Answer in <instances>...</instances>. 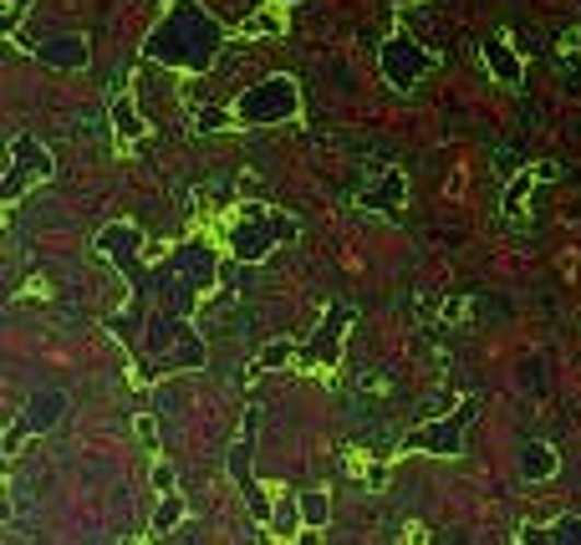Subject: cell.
<instances>
[{
  "label": "cell",
  "mask_w": 581,
  "mask_h": 545,
  "mask_svg": "<svg viewBox=\"0 0 581 545\" xmlns=\"http://www.w3.org/2000/svg\"><path fill=\"white\" fill-rule=\"evenodd\" d=\"M276 5H291V0H276Z\"/></svg>",
  "instance_id": "d4e9b609"
},
{
  "label": "cell",
  "mask_w": 581,
  "mask_h": 545,
  "mask_svg": "<svg viewBox=\"0 0 581 545\" xmlns=\"http://www.w3.org/2000/svg\"><path fill=\"white\" fill-rule=\"evenodd\" d=\"M174 479H179L174 464H153V489H159V495H174Z\"/></svg>",
  "instance_id": "44dd1931"
},
{
  "label": "cell",
  "mask_w": 581,
  "mask_h": 545,
  "mask_svg": "<svg viewBox=\"0 0 581 545\" xmlns=\"http://www.w3.org/2000/svg\"><path fill=\"white\" fill-rule=\"evenodd\" d=\"M301 113V92L291 77H266V82H255L251 92H240L235 97V118L245 128H266V123H291Z\"/></svg>",
  "instance_id": "3957f363"
},
{
  "label": "cell",
  "mask_w": 581,
  "mask_h": 545,
  "mask_svg": "<svg viewBox=\"0 0 581 545\" xmlns=\"http://www.w3.org/2000/svg\"><path fill=\"white\" fill-rule=\"evenodd\" d=\"M97 251H103L107 260H118V266L133 270V260H138V230H133V224H107L103 235H97Z\"/></svg>",
  "instance_id": "8fae6325"
},
{
  "label": "cell",
  "mask_w": 581,
  "mask_h": 545,
  "mask_svg": "<svg viewBox=\"0 0 581 545\" xmlns=\"http://www.w3.org/2000/svg\"><path fill=\"white\" fill-rule=\"evenodd\" d=\"M276 26H281L276 15H255V21H251V26H245V31H276Z\"/></svg>",
  "instance_id": "cb8c5ba5"
},
{
  "label": "cell",
  "mask_w": 581,
  "mask_h": 545,
  "mask_svg": "<svg viewBox=\"0 0 581 545\" xmlns=\"http://www.w3.org/2000/svg\"><path fill=\"white\" fill-rule=\"evenodd\" d=\"M485 61H490V72L500 77L506 88H521V57H515L506 42H485Z\"/></svg>",
  "instance_id": "7c38bea8"
},
{
  "label": "cell",
  "mask_w": 581,
  "mask_h": 545,
  "mask_svg": "<svg viewBox=\"0 0 581 545\" xmlns=\"http://www.w3.org/2000/svg\"><path fill=\"white\" fill-rule=\"evenodd\" d=\"M301 515H306V525H327V515H332L327 495H301Z\"/></svg>",
  "instance_id": "ac0fdd59"
},
{
  "label": "cell",
  "mask_w": 581,
  "mask_h": 545,
  "mask_svg": "<svg viewBox=\"0 0 581 545\" xmlns=\"http://www.w3.org/2000/svg\"><path fill=\"white\" fill-rule=\"evenodd\" d=\"M297 362V347L291 341H270V347H260V357H255V368L260 372H281Z\"/></svg>",
  "instance_id": "2e32d148"
},
{
  "label": "cell",
  "mask_w": 581,
  "mask_h": 545,
  "mask_svg": "<svg viewBox=\"0 0 581 545\" xmlns=\"http://www.w3.org/2000/svg\"><path fill=\"white\" fill-rule=\"evenodd\" d=\"M21 439H26V428L11 424V433H5V454H15V449H21Z\"/></svg>",
  "instance_id": "7402d4cb"
},
{
  "label": "cell",
  "mask_w": 581,
  "mask_h": 545,
  "mask_svg": "<svg viewBox=\"0 0 581 545\" xmlns=\"http://www.w3.org/2000/svg\"><path fill=\"white\" fill-rule=\"evenodd\" d=\"M149 347H153V357H164V362H199L205 357V347L184 332V322H179V311H153V322H149Z\"/></svg>",
  "instance_id": "52a82bcc"
},
{
  "label": "cell",
  "mask_w": 581,
  "mask_h": 545,
  "mask_svg": "<svg viewBox=\"0 0 581 545\" xmlns=\"http://www.w3.org/2000/svg\"><path fill=\"white\" fill-rule=\"evenodd\" d=\"M46 67H61V72H82L88 67V42L82 36H51V42H26Z\"/></svg>",
  "instance_id": "ba28073f"
},
{
  "label": "cell",
  "mask_w": 581,
  "mask_h": 545,
  "mask_svg": "<svg viewBox=\"0 0 581 545\" xmlns=\"http://www.w3.org/2000/svg\"><path fill=\"white\" fill-rule=\"evenodd\" d=\"M179 520H184V505L179 500H164V505H159V515H153V531L164 535V531H174Z\"/></svg>",
  "instance_id": "ffe728a7"
},
{
  "label": "cell",
  "mask_w": 581,
  "mask_h": 545,
  "mask_svg": "<svg viewBox=\"0 0 581 545\" xmlns=\"http://www.w3.org/2000/svg\"><path fill=\"white\" fill-rule=\"evenodd\" d=\"M521 469H525V479H551L556 474V454L546 449V443H531L521 454Z\"/></svg>",
  "instance_id": "5bb4252c"
},
{
  "label": "cell",
  "mask_w": 581,
  "mask_h": 545,
  "mask_svg": "<svg viewBox=\"0 0 581 545\" xmlns=\"http://www.w3.org/2000/svg\"><path fill=\"white\" fill-rule=\"evenodd\" d=\"M475 413L479 403H460L454 408V418H439V424H423L418 433H408V449H423V454H460V439H464V428L475 424Z\"/></svg>",
  "instance_id": "8992f818"
},
{
  "label": "cell",
  "mask_w": 581,
  "mask_h": 545,
  "mask_svg": "<svg viewBox=\"0 0 581 545\" xmlns=\"http://www.w3.org/2000/svg\"><path fill=\"white\" fill-rule=\"evenodd\" d=\"M220 46H224V31L205 5L199 0H174L169 15L143 42V57L164 61V67H179V72H209V61L220 57Z\"/></svg>",
  "instance_id": "6da1fadb"
},
{
  "label": "cell",
  "mask_w": 581,
  "mask_h": 545,
  "mask_svg": "<svg viewBox=\"0 0 581 545\" xmlns=\"http://www.w3.org/2000/svg\"><path fill=\"white\" fill-rule=\"evenodd\" d=\"M398 199H403V174H398V169H393V174H387L377 189L362 194V205H373V209H393Z\"/></svg>",
  "instance_id": "9a60e30c"
},
{
  "label": "cell",
  "mask_w": 581,
  "mask_h": 545,
  "mask_svg": "<svg viewBox=\"0 0 581 545\" xmlns=\"http://www.w3.org/2000/svg\"><path fill=\"white\" fill-rule=\"evenodd\" d=\"M42 178H51V153H46L31 134H15L11 138V169H5V184H0V199L15 205V199L26 194V184H42Z\"/></svg>",
  "instance_id": "277c9868"
},
{
  "label": "cell",
  "mask_w": 581,
  "mask_h": 545,
  "mask_svg": "<svg viewBox=\"0 0 581 545\" xmlns=\"http://www.w3.org/2000/svg\"><path fill=\"white\" fill-rule=\"evenodd\" d=\"M297 235H301V224L291 220V214L266 209V205H245V214H240V224H235V235H230V251H235V260L255 266V260H266L276 245H291Z\"/></svg>",
  "instance_id": "7a4b0ae2"
},
{
  "label": "cell",
  "mask_w": 581,
  "mask_h": 545,
  "mask_svg": "<svg viewBox=\"0 0 581 545\" xmlns=\"http://www.w3.org/2000/svg\"><path fill=\"white\" fill-rule=\"evenodd\" d=\"M347 322H352V311H347V306L332 311L327 332H316V341L306 347V362H327V368H337V357H342V332H347Z\"/></svg>",
  "instance_id": "30bf717a"
},
{
  "label": "cell",
  "mask_w": 581,
  "mask_h": 545,
  "mask_svg": "<svg viewBox=\"0 0 581 545\" xmlns=\"http://www.w3.org/2000/svg\"><path fill=\"white\" fill-rule=\"evenodd\" d=\"M429 67H433V51L423 42H414V36H393V42H383V77L393 82V88H414Z\"/></svg>",
  "instance_id": "5b68a950"
},
{
  "label": "cell",
  "mask_w": 581,
  "mask_h": 545,
  "mask_svg": "<svg viewBox=\"0 0 581 545\" xmlns=\"http://www.w3.org/2000/svg\"><path fill=\"white\" fill-rule=\"evenodd\" d=\"M138 439H143V443H153V439H159V428H153V418H138Z\"/></svg>",
  "instance_id": "603a6c76"
},
{
  "label": "cell",
  "mask_w": 581,
  "mask_h": 545,
  "mask_svg": "<svg viewBox=\"0 0 581 545\" xmlns=\"http://www.w3.org/2000/svg\"><path fill=\"white\" fill-rule=\"evenodd\" d=\"M546 174H551V169H531V174L515 178V184H510V194H506V214H515V209H521V199L531 194V184H536V178H546Z\"/></svg>",
  "instance_id": "e0dca14e"
},
{
  "label": "cell",
  "mask_w": 581,
  "mask_h": 545,
  "mask_svg": "<svg viewBox=\"0 0 581 545\" xmlns=\"http://www.w3.org/2000/svg\"><path fill=\"white\" fill-rule=\"evenodd\" d=\"M61 413H67V393L46 387V393H36V398L21 408V418H15V424L26 428V433H46V428H57V424H61Z\"/></svg>",
  "instance_id": "9c48e42d"
},
{
  "label": "cell",
  "mask_w": 581,
  "mask_h": 545,
  "mask_svg": "<svg viewBox=\"0 0 581 545\" xmlns=\"http://www.w3.org/2000/svg\"><path fill=\"white\" fill-rule=\"evenodd\" d=\"M270 520H276V531H281V535H291V531L301 525V520H306V515H301V500H297V505H291V500H281Z\"/></svg>",
  "instance_id": "d6986e66"
},
{
  "label": "cell",
  "mask_w": 581,
  "mask_h": 545,
  "mask_svg": "<svg viewBox=\"0 0 581 545\" xmlns=\"http://www.w3.org/2000/svg\"><path fill=\"white\" fill-rule=\"evenodd\" d=\"M113 128H118V138H123V143H133V138H143V118H138L133 97H118V103H113Z\"/></svg>",
  "instance_id": "4fadbf2b"
}]
</instances>
